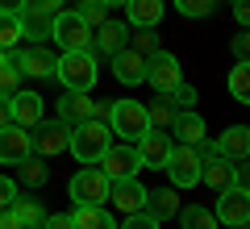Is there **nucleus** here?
Returning <instances> with one entry per match:
<instances>
[{
	"mask_svg": "<svg viewBox=\"0 0 250 229\" xmlns=\"http://www.w3.org/2000/svg\"><path fill=\"white\" fill-rule=\"evenodd\" d=\"M108 146H113V129H108L104 121H80V125L67 129V150H71L83 167L100 163V154H104Z\"/></svg>",
	"mask_w": 250,
	"mask_h": 229,
	"instance_id": "f257e3e1",
	"label": "nucleus"
},
{
	"mask_svg": "<svg viewBox=\"0 0 250 229\" xmlns=\"http://www.w3.org/2000/svg\"><path fill=\"white\" fill-rule=\"evenodd\" d=\"M54 80L67 92L96 88V59H92V50H62V59L54 62Z\"/></svg>",
	"mask_w": 250,
	"mask_h": 229,
	"instance_id": "f03ea898",
	"label": "nucleus"
},
{
	"mask_svg": "<svg viewBox=\"0 0 250 229\" xmlns=\"http://www.w3.org/2000/svg\"><path fill=\"white\" fill-rule=\"evenodd\" d=\"M108 129H113L121 142H138L146 129H150L146 104H138V100H113V108H108Z\"/></svg>",
	"mask_w": 250,
	"mask_h": 229,
	"instance_id": "7ed1b4c3",
	"label": "nucleus"
},
{
	"mask_svg": "<svg viewBox=\"0 0 250 229\" xmlns=\"http://www.w3.org/2000/svg\"><path fill=\"white\" fill-rule=\"evenodd\" d=\"M50 38L62 50H92V25L80 13H54L50 17Z\"/></svg>",
	"mask_w": 250,
	"mask_h": 229,
	"instance_id": "20e7f679",
	"label": "nucleus"
},
{
	"mask_svg": "<svg viewBox=\"0 0 250 229\" xmlns=\"http://www.w3.org/2000/svg\"><path fill=\"white\" fill-rule=\"evenodd\" d=\"M213 217H217V225L246 229V221H250V192H246V187H238V184L221 187V192H217V208H213Z\"/></svg>",
	"mask_w": 250,
	"mask_h": 229,
	"instance_id": "39448f33",
	"label": "nucleus"
},
{
	"mask_svg": "<svg viewBox=\"0 0 250 229\" xmlns=\"http://www.w3.org/2000/svg\"><path fill=\"white\" fill-rule=\"evenodd\" d=\"M200 163H205V159L196 154V146H171L163 171H167L171 187H196L200 184Z\"/></svg>",
	"mask_w": 250,
	"mask_h": 229,
	"instance_id": "423d86ee",
	"label": "nucleus"
},
{
	"mask_svg": "<svg viewBox=\"0 0 250 229\" xmlns=\"http://www.w3.org/2000/svg\"><path fill=\"white\" fill-rule=\"evenodd\" d=\"M108 184H113V179L92 163V167H83V171L71 175V200L75 204H104L108 200Z\"/></svg>",
	"mask_w": 250,
	"mask_h": 229,
	"instance_id": "0eeeda50",
	"label": "nucleus"
},
{
	"mask_svg": "<svg viewBox=\"0 0 250 229\" xmlns=\"http://www.w3.org/2000/svg\"><path fill=\"white\" fill-rule=\"evenodd\" d=\"M96 167L104 171L108 179H129V175H138V171H142V159H138V146H134V142H121V146L113 142V146L100 154Z\"/></svg>",
	"mask_w": 250,
	"mask_h": 229,
	"instance_id": "6e6552de",
	"label": "nucleus"
},
{
	"mask_svg": "<svg viewBox=\"0 0 250 229\" xmlns=\"http://www.w3.org/2000/svg\"><path fill=\"white\" fill-rule=\"evenodd\" d=\"M179 80H184V71H179V59L171 50H154L150 59H146V83H150L159 96H167Z\"/></svg>",
	"mask_w": 250,
	"mask_h": 229,
	"instance_id": "1a4fd4ad",
	"label": "nucleus"
},
{
	"mask_svg": "<svg viewBox=\"0 0 250 229\" xmlns=\"http://www.w3.org/2000/svg\"><path fill=\"white\" fill-rule=\"evenodd\" d=\"M108 204H113V212H121V217H134L146 204V187L138 184V175L113 179V184H108Z\"/></svg>",
	"mask_w": 250,
	"mask_h": 229,
	"instance_id": "9d476101",
	"label": "nucleus"
},
{
	"mask_svg": "<svg viewBox=\"0 0 250 229\" xmlns=\"http://www.w3.org/2000/svg\"><path fill=\"white\" fill-rule=\"evenodd\" d=\"M34 154V138L21 125H0V163H25Z\"/></svg>",
	"mask_w": 250,
	"mask_h": 229,
	"instance_id": "9b49d317",
	"label": "nucleus"
},
{
	"mask_svg": "<svg viewBox=\"0 0 250 229\" xmlns=\"http://www.w3.org/2000/svg\"><path fill=\"white\" fill-rule=\"evenodd\" d=\"M113 59V75L117 83H125V88H138V83H146V59L138 50H129V46H121L117 54H108Z\"/></svg>",
	"mask_w": 250,
	"mask_h": 229,
	"instance_id": "f8f14e48",
	"label": "nucleus"
},
{
	"mask_svg": "<svg viewBox=\"0 0 250 229\" xmlns=\"http://www.w3.org/2000/svg\"><path fill=\"white\" fill-rule=\"evenodd\" d=\"M38 133H29V138H34V154H42V159H54V154H62V150H67V125L62 121H38L34 125Z\"/></svg>",
	"mask_w": 250,
	"mask_h": 229,
	"instance_id": "ddd939ff",
	"label": "nucleus"
},
{
	"mask_svg": "<svg viewBox=\"0 0 250 229\" xmlns=\"http://www.w3.org/2000/svg\"><path fill=\"white\" fill-rule=\"evenodd\" d=\"M138 146V159H142V167H154L159 171L163 163H167V154H171V133H163V129H146L142 138L134 142Z\"/></svg>",
	"mask_w": 250,
	"mask_h": 229,
	"instance_id": "4468645a",
	"label": "nucleus"
},
{
	"mask_svg": "<svg viewBox=\"0 0 250 229\" xmlns=\"http://www.w3.org/2000/svg\"><path fill=\"white\" fill-rule=\"evenodd\" d=\"M9 104H13V125H21V129H34L38 121H42V96L38 92H13L9 96Z\"/></svg>",
	"mask_w": 250,
	"mask_h": 229,
	"instance_id": "2eb2a0df",
	"label": "nucleus"
},
{
	"mask_svg": "<svg viewBox=\"0 0 250 229\" xmlns=\"http://www.w3.org/2000/svg\"><path fill=\"white\" fill-rule=\"evenodd\" d=\"M213 146H217V154H221V159L242 163V159L250 154V129H246V125H229V129H225Z\"/></svg>",
	"mask_w": 250,
	"mask_h": 229,
	"instance_id": "dca6fc26",
	"label": "nucleus"
},
{
	"mask_svg": "<svg viewBox=\"0 0 250 229\" xmlns=\"http://www.w3.org/2000/svg\"><path fill=\"white\" fill-rule=\"evenodd\" d=\"M13 67L21 71V75H34V80H50L54 75V54L50 50H42V46H38V50H25V54H17V59H9Z\"/></svg>",
	"mask_w": 250,
	"mask_h": 229,
	"instance_id": "f3484780",
	"label": "nucleus"
},
{
	"mask_svg": "<svg viewBox=\"0 0 250 229\" xmlns=\"http://www.w3.org/2000/svg\"><path fill=\"white\" fill-rule=\"evenodd\" d=\"M142 212H146V217H154V221L163 225L167 217H175V212H179V192H175V187H154V192H146Z\"/></svg>",
	"mask_w": 250,
	"mask_h": 229,
	"instance_id": "a211bd4d",
	"label": "nucleus"
},
{
	"mask_svg": "<svg viewBox=\"0 0 250 229\" xmlns=\"http://www.w3.org/2000/svg\"><path fill=\"white\" fill-rule=\"evenodd\" d=\"M171 138H179V146H196V142H205V117L192 113V108L175 113V121H171Z\"/></svg>",
	"mask_w": 250,
	"mask_h": 229,
	"instance_id": "6ab92c4d",
	"label": "nucleus"
},
{
	"mask_svg": "<svg viewBox=\"0 0 250 229\" xmlns=\"http://www.w3.org/2000/svg\"><path fill=\"white\" fill-rule=\"evenodd\" d=\"M125 17L134 29H154L163 21V0H125Z\"/></svg>",
	"mask_w": 250,
	"mask_h": 229,
	"instance_id": "aec40b11",
	"label": "nucleus"
},
{
	"mask_svg": "<svg viewBox=\"0 0 250 229\" xmlns=\"http://www.w3.org/2000/svg\"><path fill=\"white\" fill-rule=\"evenodd\" d=\"M71 221H75V229H117L113 212H108L104 204H75Z\"/></svg>",
	"mask_w": 250,
	"mask_h": 229,
	"instance_id": "412c9836",
	"label": "nucleus"
},
{
	"mask_svg": "<svg viewBox=\"0 0 250 229\" xmlns=\"http://www.w3.org/2000/svg\"><path fill=\"white\" fill-rule=\"evenodd\" d=\"M88 117H92L88 92H67V96L59 100V121L62 125H80V121H88Z\"/></svg>",
	"mask_w": 250,
	"mask_h": 229,
	"instance_id": "4be33fe9",
	"label": "nucleus"
},
{
	"mask_svg": "<svg viewBox=\"0 0 250 229\" xmlns=\"http://www.w3.org/2000/svg\"><path fill=\"white\" fill-rule=\"evenodd\" d=\"M92 46H100L104 54H117L125 46V25H117V21H104V25H96V34H92Z\"/></svg>",
	"mask_w": 250,
	"mask_h": 229,
	"instance_id": "5701e85b",
	"label": "nucleus"
},
{
	"mask_svg": "<svg viewBox=\"0 0 250 229\" xmlns=\"http://www.w3.org/2000/svg\"><path fill=\"white\" fill-rule=\"evenodd\" d=\"M179 225L184 229H217V217L208 208H200V204H192V208H184V204H179Z\"/></svg>",
	"mask_w": 250,
	"mask_h": 229,
	"instance_id": "b1692460",
	"label": "nucleus"
},
{
	"mask_svg": "<svg viewBox=\"0 0 250 229\" xmlns=\"http://www.w3.org/2000/svg\"><path fill=\"white\" fill-rule=\"evenodd\" d=\"M175 113H179V108L171 104L167 96H159V100H154L150 108H146V121H150V129H171V121H175Z\"/></svg>",
	"mask_w": 250,
	"mask_h": 229,
	"instance_id": "393cba45",
	"label": "nucleus"
},
{
	"mask_svg": "<svg viewBox=\"0 0 250 229\" xmlns=\"http://www.w3.org/2000/svg\"><path fill=\"white\" fill-rule=\"evenodd\" d=\"M21 38H25L21 17H17V13H0V50H13Z\"/></svg>",
	"mask_w": 250,
	"mask_h": 229,
	"instance_id": "a878e982",
	"label": "nucleus"
},
{
	"mask_svg": "<svg viewBox=\"0 0 250 229\" xmlns=\"http://www.w3.org/2000/svg\"><path fill=\"white\" fill-rule=\"evenodd\" d=\"M13 212H17L21 229H42V221H46V212H42L38 200H13Z\"/></svg>",
	"mask_w": 250,
	"mask_h": 229,
	"instance_id": "bb28decb",
	"label": "nucleus"
},
{
	"mask_svg": "<svg viewBox=\"0 0 250 229\" xmlns=\"http://www.w3.org/2000/svg\"><path fill=\"white\" fill-rule=\"evenodd\" d=\"M229 96L238 100V104L250 100V62H238V67L229 71Z\"/></svg>",
	"mask_w": 250,
	"mask_h": 229,
	"instance_id": "cd10ccee",
	"label": "nucleus"
},
{
	"mask_svg": "<svg viewBox=\"0 0 250 229\" xmlns=\"http://www.w3.org/2000/svg\"><path fill=\"white\" fill-rule=\"evenodd\" d=\"M175 9L184 13V17L200 21V17H213V9H217V0H175Z\"/></svg>",
	"mask_w": 250,
	"mask_h": 229,
	"instance_id": "c85d7f7f",
	"label": "nucleus"
},
{
	"mask_svg": "<svg viewBox=\"0 0 250 229\" xmlns=\"http://www.w3.org/2000/svg\"><path fill=\"white\" fill-rule=\"evenodd\" d=\"M21 179H25V187H42L46 184V163L29 154V159L21 163Z\"/></svg>",
	"mask_w": 250,
	"mask_h": 229,
	"instance_id": "c756f323",
	"label": "nucleus"
},
{
	"mask_svg": "<svg viewBox=\"0 0 250 229\" xmlns=\"http://www.w3.org/2000/svg\"><path fill=\"white\" fill-rule=\"evenodd\" d=\"M167 96H171V104H175L179 113H184V108H192V104H196V100H200V96H196V88H192V83H184V80H179L175 88L167 92Z\"/></svg>",
	"mask_w": 250,
	"mask_h": 229,
	"instance_id": "7c9ffc66",
	"label": "nucleus"
},
{
	"mask_svg": "<svg viewBox=\"0 0 250 229\" xmlns=\"http://www.w3.org/2000/svg\"><path fill=\"white\" fill-rule=\"evenodd\" d=\"M80 17L88 21L92 29H96V25H104V21H108V9H104V4H100V0H83V9H80Z\"/></svg>",
	"mask_w": 250,
	"mask_h": 229,
	"instance_id": "2f4dec72",
	"label": "nucleus"
},
{
	"mask_svg": "<svg viewBox=\"0 0 250 229\" xmlns=\"http://www.w3.org/2000/svg\"><path fill=\"white\" fill-rule=\"evenodd\" d=\"M129 50H138L142 59H150V54L159 50V34H150V29H138V34H134V46H129Z\"/></svg>",
	"mask_w": 250,
	"mask_h": 229,
	"instance_id": "473e14b6",
	"label": "nucleus"
},
{
	"mask_svg": "<svg viewBox=\"0 0 250 229\" xmlns=\"http://www.w3.org/2000/svg\"><path fill=\"white\" fill-rule=\"evenodd\" d=\"M17 83H21V71L13 67V62H4V67H0V96H13Z\"/></svg>",
	"mask_w": 250,
	"mask_h": 229,
	"instance_id": "72a5a7b5",
	"label": "nucleus"
},
{
	"mask_svg": "<svg viewBox=\"0 0 250 229\" xmlns=\"http://www.w3.org/2000/svg\"><path fill=\"white\" fill-rule=\"evenodd\" d=\"M25 13H38V17H54V13H62V9H59V0H29Z\"/></svg>",
	"mask_w": 250,
	"mask_h": 229,
	"instance_id": "f704fd0d",
	"label": "nucleus"
},
{
	"mask_svg": "<svg viewBox=\"0 0 250 229\" xmlns=\"http://www.w3.org/2000/svg\"><path fill=\"white\" fill-rule=\"evenodd\" d=\"M121 229H159V221L146 217V212H134V217H125V225H121Z\"/></svg>",
	"mask_w": 250,
	"mask_h": 229,
	"instance_id": "c9c22d12",
	"label": "nucleus"
},
{
	"mask_svg": "<svg viewBox=\"0 0 250 229\" xmlns=\"http://www.w3.org/2000/svg\"><path fill=\"white\" fill-rule=\"evenodd\" d=\"M13 200H17V184L0 175V208H13Z\"/></svg>",
	"mask_w": 250,
	"mask_h": 229,
	"instance_id": "e433bc0d",
	"label": "nucleus"
},
{
	"mask_svg": "<svg viewBox=\"0 0 250 229\" xmlns=\"http://www.w3.org/2000/svg\"><path fill=\"white\" fill-rule=\"evenodd\" d=\"M42 229H75V221H71V212H54V217L42 221Z\"/></svg>",
	"mask_w": 250,
	"mask_h": 229,
	"instance_id": "4c0bfd02",
	"label": "nucleus"
},
{
	"mask_svg": "<svg viewBox=\"0 0 250 229\" xmlns=\"http://www.w3.org/2000/svg\"><path fill=\"white\" fill-rule=\"evenodd\" d=\"M108 108H113L108 100H92V117L88 121H108Z\"/></svg>",
	"mask_w": 250,
	"mask_h": 229,
	"instance_id": "58836bf2",
	"label": "nucleus"
},
{
	"mask_svg": "<svg viewBox=\"0 0 250 229\" xmlns=\"http://www.w3.org/2000/svg\"><path fill=\"white\" fill-rule=\"evenodd\" d=\"M246 50H250V38H246V29H242V34L233 38V54H238V62H246Z\"/></svg>",
	"mask_w": 250,
	"mask_h": 229,
	"instance_id": "ea45409f",
	"label": "nucleus"
},
{
	"mask_svg": "<svg viewBox=\"0 0 250 229\" xmlns=\"http://www.w3.org/2000/svg\"><path fill=\"white\" fill-rule=\"evenodd\" d=\"M233 184H238V187H246V184H250V171H246V159H242V163H233Z\"/></svg>",
	"mask_w": 250,
	"mask_h": 229,
	"instance_id": "a19ab883",
	"label": "nucleus"
},
{
	"mask_svg": "<svg viewBox=\"0 0 250 229\" xmlns=\"http://www.w3.org/2000/svg\"><path fill=\"white\" fill-rule=\"evenodd\" d=\"M0 229H21V221H17L13 208H0Z\"/></svg>",
	"mask_w": 250,
	"mask_h": 229,
	"instance_id": "79ce46f5",
	"label": "nucleus"
},
{
	"mask_svg": "<svg viewBox=\"0 0 250 229\" xmlns=\"http://www.w3.org/2000/svg\"><path fill=\"white\" fill-rule=\"evenodd\" d=\"M25 4H29V0H0V13H17V17H21Z\"/></svg>",
	"mask_w": 250,
	"mask_h": 229,
	"instance_id": "37998d69",
	"label": "nucleus"
},
{
	"mask_svg": "<svg viewBox=\"0 0 250 229\" xmlns=\"http://www.w3.org/2000/svg\"><path fill=\"white\" fill-rule=\"evenodd\" d=\"M233 17H238V25L246 29V21H250V4H246V0H238V4H233Z\"/></svg>",
	"mask_w": 250,
	"mask_h": 229,
	"instance_id": "c03bdc74",
	"label": "nucleus"
},
{
	"mask_svg": "<svg viewBox=\"0 0 250 229\" xmlns=\"http://www.w3.org/2000/svg\"><path fill=\"white\" fill-rule=\"evenodd\" d=\"M0 125H13V104H9V96H0Z\"/></svg>",
	"mask_w": 250,
	"mask_h": 229,
	"instance_id": "a18cd8bd",
	"label": "nucleus"
},
{
	"mask_svg": "<svg viewBox=\"0 0 250 229\" xmlns=\"http://www.w3.org/2000/svg\"><path fill=\"white\" fill-rule=\"evenodd\" d=\"M100 4H104V9H113V4H125V0H100Z\"/></svg>",
	"mask_w": 250,
	"mask_h": 229,
	"instance_id": "49530a36",
	"label": "nucleus"
},
{
	"mask_svg": "<svg viewBox=\"0 0 250 229\" xmlns=\"http://www.w3.org/2000/svg\"><path fill=\"white\" fill-rule=\"evenodd\" d=\"M4 62H9V50H0V67H4Z\"/></svg>",
	"mask_w": 250,
	"mask_h": 229,
	"instance_id": "de8ad7c7",
	"label": "nucleus"
},
{
	"mask_svg": "<svg viewBox=\"0 0 250 229\" xmlns=\"http://www.w3.org/2000/svg\"><path fill=\"white\" fill-rule=\"evenodd\" d=\"M233 4H238V0H233Z\"/></svg>",
	"mask_w": 250,
	"mask_h": 229,
	"instance_id": "09e8293b",
	"label": "nucleus"
}]
</instances>
